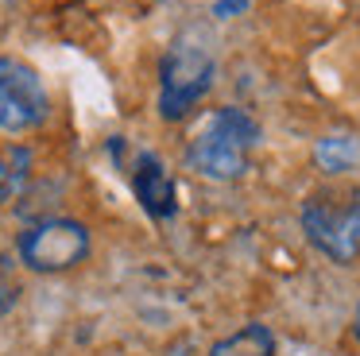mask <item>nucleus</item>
Returning a JSON list of instances; mask_svg holds the SVG:
<instances>
[{"instance_id": "7ed1b4c3", "label": "nucleus", "mask_w": 360, "mask_h": 356, "mask_svg": "<svg viewBox=\"0 0 360 356\" xmlns=\"http://www.w3.org/2000/svg\"><path fill=\"white\" fill-rule=\"evenodd\" d=\"M16 252L27 271L58 275V271H70L78 263H86L89 229L82 221H70V217H47V221L32 224L27 232H20Z\"/></svg>"}, {"instance_id": "20e7f679", "label": "nucleus", "mask_w": 360, "mask_h": 356, "mask_svg": "<svg viewBox=\"0 0 360 356\" xmlns=\"http://www.w3.org/2000/svg\"><path fill=\"white\" fill-rule=\"evenodd\" d=\"M51 113V97L43 85L39 70L24 58L4 54L0 58V132H32L47 120Z\"/></svg>"}, {"instance_id": "f8f14e48", "label": "nucleus", "mask_w": 360, "mask_h": 356, "mask_svg": "<svg viewBox=\"0 0 360 356\" xmlns=\"http://www.w3.org/2000/svg\"><path fill=\"white\" fill-rule=\"evenodd\" d=\"M352 337L360 341V306H356V314H352Z\"/></svg>"}, {"instance_id": "9b49d317", "label": "nucleus", "mask_w": 360, "mask_h": 356, "mask_svg": "<svg viewBox=\"0 0 360 356\" xmlns=\"http://www.w3.org/2000/svg\"><path fill=\"white\" fill-rule=\"evenodd\" d=\"M244 8V0H221L217 4V15H229V12H240Z\"/></svg>"}, {"instance_id": "9d476101", "label": "nucleus", "mask_w": 360, "mask_h": 356, "mask_svg": "<svg viewBox=\"0 0 360 356\" xmlns=\"http://www.w3.org/2000/svg\"><path fill=\"white\" fill-rule=\"evenodd\" d=\"M16 302H20V279H16V271H12L8 255H0V317L8 314Z\"/></svg>"}, {"instance_id": "39448f33", "label": "nucleus", "mask_w": 360, "mask_h": 356, "mask_svg": "<svg viewBox=\"0 0 360 356\" xmlns=\"http://www.w3.org/2000/svg\"><path fill=\"white\" fill-rule=\"evenodd\" d=\"M302 232L333 263H352L360 255V193L345 205H333V198H310L302 205Z\"/></svg>"}, {"instance_id": "f03ea898", "label": "nucleus", "mask_w": 360, "mask_h": 356, "mask_svg": "<svg viewBox=\"0 0 360 356\" xmlns=\"http://www.w3.org/2000/svg\"><path fill=\"white\" fill-rule=\"evenodd\" d=\"M213 85V58L198 43H174L159 58V116L182 120Z\"/></svg>"}, {"instance_id": "1a4fd4ad", "label": "nucleus", "mask_w": 360, "mask_h": 356, "mask_svg": "<svg viewBox=\"0 0 360 356\" xmlns=\"http://www.w3.org/2000/svg\"><path fill=\"white\" fill-rule=\"evenodd\" d=\"M27 167H32V155L24 147H12L8 155H0V205H8L27 182Z\"/></svg>"}, {"instance_id": "6e6552de", "label": "nucleus", "mask_w": 360, "mask_h": 356, "mask_svg": "<svg viewBox=\"0 0 360 356\" xmlns=\"http://www.w3.org/2000/svg\"><path fill=\"white\" fill-rule=\"evenodd\" d=\"M314 159H318L321 170H329V174H345V170H352L360 163V139L356 136H326L318 139V147H314Z\"/></svg>"}, {"instance_id": "f257e3e1", "label": "nucleus", "mask_w": 360, "mask_h": 356, "mask_svg": "<svg viewBox=\"0 0 360 356\" xmlns=\"http://www.w3.org/2000/svg\"><path fill=\"white\" fill-rule=\"evenodd\" d=\"M259 139V128L244 108H217L202 132L190 139L186 163L190 170L213 178V182H233L248 170V155Z\"/></svg>"}, {"instance_id": "423d86ee", "label": "nucleus", "mask_w": 360, "mask_h": 356, "mask_svg": "<svg viewBox=\"0 0 360 356\" xmlns=\"http://www.w3.org/2000/svg\"><path fill=\"white\" fill-rule=\"evenodd\" d=\"M132 190H136V198H140L143 213H151L155 221H167V217H174V209H179V186H174V178L167 174V167L159 163V155H151V151L136 159Z\"/></svg>"}, {"instance_id": "0eeeda50", "label": "nucleus", "mask_w": 360, "mask_h": 356, "mask_svg": "<svg viewBox=\"0 0 360 356\" xmlns=\"http://www.w3.org/2000/svg\"><path fill=\"white\" fill-rule=\"evenodd\" d=\"M210 356H275V337H271L267 325L252 322V325H244V329L221 337L217 345L210 348Z\"/></svg>"}]
</instances>
